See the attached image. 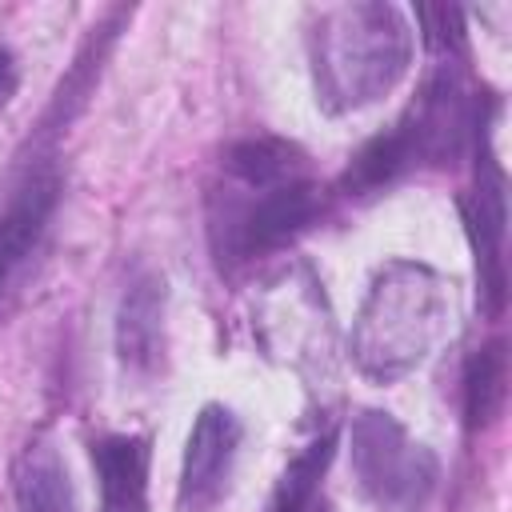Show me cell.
I'll return each instance as SVG.
<instances>
[{
  "label": "cell",
  "instance_id": "cell-7",
  "mask_svg": "<svg viewBox=\"0 0 512 512\" xmlns=\"http://www.w3.org/2000/svg\"><path fill=\"white\" fill-rule=\"evenodd\" d=\"M168 284L160 272H136L116 308V356L128 372L152 376L168 352Z\"/></svg>",
  "mask_w": 512,
  "mask_h": 512
},
{
  "label": "cell",
  "instance_id": "cell-13",
  "mask_svg": "<svg viewBox=\"0 0 512 512\" xmlns=\"http://www.w3.org/2000/svg\"><path fill=\"white\" fill-rule=\"evenodd\" d=\"M508 400V344L496 336L480 344L464 364V424L484 432L500 420Z\"/></svg>",
  "mask_w": 512,
  "mask_h": 512
},
{
  "label": "cell",
  "instance_id": "cell-11",
  "mask_svg": "<svg viewBox=\"0 0 512 512\" xmlns=\"http://www.w3.org/2000/svg\"><path fill=\"white\" fill-rule=\"evenodd\" d=\"M304 176H312L308 156L280 136H248L224 152V184L236 188H276Z\"/></svg>",
  "mask_w": 512,
  "mask_h": 512
},
{
  "label": "cell",
  "instance_id": "cell-9",
  "mask_svg": "<svg viewBox=\"0 0 512 512\" xmlns=\"http://www.w3.org/2000/svg\"><path fill=\"white\" fill-rule=\"evenodd\" d=\"M56 196H60L56 172H32L16 188V196L8 200V208L0 216V288L12 280V272L24 264V256L44 236L52 208H56Z\"/></svg>",
  "mask_w": 512,
  "mask_h": 512
},
{
  "label": "cell",
  "instance_id": "cell-2",
  "mask_svg": "<svg viewBox=\"0 0 512 512\" xmlns=\"http://www.w3.org/2000/svg\"><path fill=\"white\" fill-rule=\"evenodd\" d=\"M452 332V280L420 260H388L352 320L348 352L360 376L392 384L416 372Z\"/></svg>",
  "mask_w": 512,
  "mask_h": 512
},
{
  "label": "cell",
  "instance_id": "cell-14",
  "mask_svg": "<svg viewBox=\"0 0 512 512\" xmlns=\"http://www.w3.org/2000/svg\"><path fill=\"white\" fill-rule=\"evenodd\" d=\"M332 452H336V428H328L324 436L304 444L288 460V468L280 472L268 512H308L316 504V492H320V480H324V472L332 464Z\"/></svg>",
  "mask_w": 512,
  "mask_h": 512
},
{
  "label": "cell",
  "instance_id": "cell-5",
  "mask_svg": "<svg viewBox=\"0 0 512 512\" xmlns=\"http://www.w3.org/2000/svg\"><path fill=\"white\" fill-rule=\"evenodd\" d=\"M460 216L476 252V272H480V300L488 316H500L504 308V224H508V204H504V172L496 164V152L488 144V124H476V180L460 196Z\"/></svg>",
  "mask_w": 512,
  "mask_h": 512
},
{
  "label": "cell",
  "instance_id": "cell-10",
  "mask_svg": "<svg viewBox=\"0 0 512 512\" xmlns=\"http://www.w3.org/2000/svg\"><path fill=\"white\" fill-rule=\"evenodd\" d=\"M16 512H76V492L64 456L52 440H28L12 468Z\"/></svg>",
  "mask_w": 512,
  "mask_h": 512
},
{
  "label": "cell",
  "instance_id": "cell-4",
  "mask_svg": "<svg viewBox=\"0 0 512 512\" xmlns=\"http://www.w3.org/2000/svg\"><path fill=\"white\" fill-rule=\"evenodd\" d=\"M348 444H352L348 448L352 476L380 512H424L428 508L436 480H440V464L424 444H416L404 432V424L392 412H380V408L356 412Z\"/></svg>",
  "mask_w": 512,
  "mask_h": 512
},
{
  "label": "cell",
  "instance_id": "cell-15",
  "mask_svg": "<svg viewBox=\"0 0 512 512\" xmlns=\"http://www.w3.org/2000/svg\"><path fill=\"white\" fill-rule=\"evenodd\" d=\"M420 36L440 64H456L468 52V32H464V12L456 4H420L416 8Z\"/></svg>",
  "mask_w": 512,
  "mask_h": 512
},
{
  "label": "cell",
  "instance_id": "cell-17",
  "mask_svg": "<svg viewBox=\"0 0 512 512\" xmlns=\"http://www.w3.org/2000/svg\"><path fill=\"white\" fill-rule=\"evenodd\" d=\"M308 512H328V508H324V504H320V508H316V504H312V508H308Z\"/></svg>",
  "mask_w": 512,
  "mask_h": 512
},
{
  "label": "cell",
  "instance_id": "cell-6",
  "mask_svg": "<svg viewBox=\"0 0 512 512\" xmlns=\"http://www.w3.org/2000/svg\"><path fill=\"white\" fill-rule=\"evenodd\" d=\"M240 440H244V424L232 408L204 404L196 412L180 460V488H176L180 512H212L224 500L240 456Z\"/></svg>",
  "mask_w": 512,
  "mask_h": 512
},
{
  "label": "cell",
  "instance_id": "cell-8",
  "mask_svg": "<svg viewBox=\"0 0 512 512\" xmlns=\"http://www.w3.org/2000/svg\"><path fill=\"white\" fill-rule=\"evenodd\" d=\"M92 468L100 480V512H148L152 440L140 432H108L92 440Z\"/></svg>",
  "mask_w": 512,
  "mask_h": 512
},
{
  "label": "cell",
  "instance_id": "cell-16",
  "mask_svg": "<svg viewBox=\"0 0 512 512\" xmlns=\"http://www.w3.org/2000/svg\"><path fill=\"white\" fill-rule=\"evenodd\" d=\"M16 84H20V68H16V52L8 44H0V108L16 96Z\"/></svg>",
  "mask_w": 512,
  "mask_h": 512
},
{
  "label": "cell",
  "instance_id": "cell-1",
  "mask_svg": "<svg viewBox=\"0 0 512 512\" xmlns=\"http://www.w3.org/2000/svg\"><path fill=\"white\" fill-rule=\"evenodd\" d=\"M412 24L384 0H348L312 12L308 60L324 112H356L388 96L412 64Z\"/></svg>",
  "mask_w": 512,
  "mask_h": 512
},
{
  "label": "cell",
  "instance_id": "cell-12",
  "mask_svg": "<svg viewBox=\"0 0 512 512\" xmlns=\"http://www.w3.org/2000/svg\"><path fill=\"white\" fill-rule=\"evenodd\" d=\"M416 168H420V160H416V148H412L408 132H404L400 124H392L388 132L372 136V140L352 156V164H348L344 176H340V188H344L348 196H372V192L396 184L400 176H408V172H416Z\"/></svg>",
  "mask_w": 512,
  "mask_h": 512
},
{
  "label": "cell",
  "instance_id": "cell-3",
  "mask_svg": "<svg viewBox=\"0 0 512 512\" xmlns=\"http://www.w3.org/2000/svg\"><path fill=\"white\" fill-rule=\"evenodd\" d=\"M324 212V188L304 176L276 188H236L224 184L212 196V248L220 264H244L268 256L296 236H304Z\"/></svg>",
  "mask_w": 512,
  "mask_h": 512
}]
</instances>
